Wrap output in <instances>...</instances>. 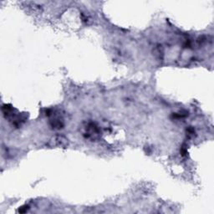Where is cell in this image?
Wrapping results in <instances>:
<instances>
[{
  "label": "cell",
  "mask_w": 214,
  "mask_h": 214,
  "mask_svg": "<svg viewBox=\"0 0 214 214\" xmlns=\"http://www.w3.org/2000/svg\"><path fill=\"white\" fill-rule=\"evenodd\" d=\"M86 137L88 138H92V139H95L98 138L100 135V129L98 128L95 123H89L86 126Z\"/></svg>",
  "instance_id": "6da1fadb"
},
{
  "label": "cell",
  "mask_w": 214,
  "mask_h": 214,
  "mask_svg": "<svg viewBox=\"0 0 214 214\" xmlns=\"http://www.w3.org/2000/svg\"><path fill=\"white\" fill-rule=\"evenodd\" d=\"M55 145L58 147L66 148L69 145V140H68L65 135H57L53 138Z\"/></svg>",
  "instance_id": "7a4b0ae2"
},
{
  "label": "cell",
  "mask_w": 214,
  "mask_h": 214,
  "mask_svg": "<svg viewBox=\"0 0 214 214\" xmlns=\"http://www.w3.org/2000/svg\"><path fill=\"white\" fill-rule=\"evenodd\" d=\"M51 125L53 128L55 129H61L63 126H64V122H63V120L60 118H55L53 120H51Z\"/></svg>",
  "instance_id": "3957f363"
},
{
  "label": "cell",
  "mask_w": 214,
  "mask_h": 214,
  "mask_svg": "<svg viewBox=\"0 0 214 214\" xmlns=\"http://www.w3.org/2000/svg\"><path fill=\"white\" fill-rule=\"evenodd\" d=\"M187 133L188 137H193V135H195V130L192 127H188L187 129Z\"/></svg>",
  "instance_id": "277c9868"
},
{
  "label": "cell",
  "mask_w": 214,
  "mask_h": 214,
  "mask_svg": "<svg viewBox=\"0 0 214 214\" xmlns=\"http://www.w3.org/2000/svg\"><path fill=\"white\" fill-rule=\"evenodd\" d=\"M28 209V206L21 207L20 208L18 209V212H26Z\"/></svg>",
  "instance_id": "5b68a950"
},
{
  "label": "cell",
  "mask_w": 214,
  "mask_h": 214,
  "mask_svg": "<svg viewBox=\"0 0 214 214\" xmlns=\"http://www.w3.org/2000/svg\"><path fill=\"white\" fill-rule=\"evenodd\" d=\"M50 111H51L50 110H48V113H50ZM46 115H50V114H47V112H46Z\"/></svg>",
  "instance_id": "8992f818"
}]
</instances>
